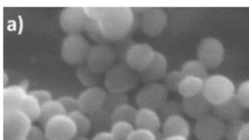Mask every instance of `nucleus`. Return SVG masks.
Returning a JSON list of instances; mask_svg holds the SVG:
<instances>
[{"instance_id": "12", "label": "nucleus", "mask_w": 249, "mask_h": 140, "mask_svg": "<svg viewBox=\"0 0 249 140\" xmlns=\"http://www.w3.org/2000/svg\"><path fill=\"white\" fill-rule=\"evenodd\" d=\"M168 23V15L164 8L148 7L141 16V29L146 36L155 37L162 33Z\"/></svg>"}, {"instance_id": "23", "label": "nucleus", "mask_w": 249, "mask_h": 140, "mask_svg": "<svg viewBox=\"0 0 249 140\" xmlns=\"http://www.w3.org/2000/svg\"><path fill=\"white\" fill-rule=\"evenodd\" d=\"M62 114L67 113L62 103L59 99H52L41 105V113L38 121L45 126L52 118Z\"/></svg>"}, {"instance_id": "36", "label": "nucleus", "mask_w": 249, "mask_h": 140, "mask_svg": "<svg viewBox=\"0 0 249 140\" xmlns=\"http://www.w3.org/2000/svg\"><path fill=\"white\" fill-rule=\"evenodd\" d=\"M245 121L242 119L227 122L226 125L225 138L227 140H238L239 134Z\"/></svg>"}, {"instance_id": "21", "label": "nucleus", "mask_w": 249, "mask_h": 140, "mask_svg": "<svg viewBox=\"0 0 249 140\" xmlns=\"http://www.w3.org/2000/svg\"><path fill=\"white\" fill-rule=\"evenodd\" d=\"M91 122V128L94 134L103 131H110L113 124V112L103 107L89 115Z\"/></svg>"}, {"instance_id": "30", "label": "nucleus", "mask_w": 249, "mask_h": 140, "mask_svg": "<svg viewBox=\"0 0 249 140\" xmlns=\"http://www.w3.org/2000/svg\"><path fill=\"white\" fill-rule=\"evenodd\" d=\"M137 42H135L133 37L129 36V35L123 38V39L115 41L113 47L114 48L115 51H116L117 61L120 63H125L128 52H129L131 48Z\"/></svg>"}, {"instance_id": "19", "label": "nucleus", "mask_w": 249, "mask_h": 140, "mask_svg": "<svg viewBox=\"0 0 249 140\" xmlns=\"http://www.w3.org/2000/svg\"><path fill=\"white\" fill-rule=\"evenodd\" d=\"M135 126L136 128L159 132L162 126L161 116L155 109L148 107H140L137 112Z\"/></svg>"}, {"instance_id": "16", "label": "nucleus", "mask_w": 249, "mask_h": 140, "mask_svg": "<svg viewBox=\"0 0 249 140\" xmlns=\"http://www.w3.org/2000/svg\"><path fill=\"white\" fill-rule=\"evenodd\" d=\"M183 110L188 116L198 120L211 113L213 106L203 93L192 97L185 98L182 101Z\"/></svg>"}, {"instance_id": "41", "label": "nucleus", "mask_w": 249, "mask_h": 140, "mask_svg": "<svg viewBox=\"0 0 249 140\" xmlns=\"http://www.w3.org/2000/svg\"><path fill=\"white\" fill-rule=\"evenodd\" d=\"M104 7H84L86 13L90 20H98L103 13Z\"/></svg>"}, {"instance_id": "20", "label": "nucleus", "mask_w": 249, "mask_h": 140, "mask_svg": "<svg viewBox=\"0 0 249 140\" xmlns=\"http://www.w3.org/2000/svg\"><path fill=\"white\" fill-rule=\"evenodd\" d=\"M28 94L27 89L21 85H11L3 88V110L19 109L22 106L26 96Z\"/></svg>"}, {"instance_id": "43", "label": "nucleus", "mask_w": 249, "mask_h": 140, "mask_svg": "<svg viewBox=\"0 0 249 140\" xmlns=\"http://www.w3.org/2000/svg\"><path fill=\"white\" fill-rule=\"evenodd\" d=\"M238 140H249V121L245 122L239 134Z\"/></svg>"}, {"instance_id": "26", "label": "nucleus", "mask_w": 249, "mask_h": 140, "mask_svg": "<svg viewBox=\"0 0 249 140\" xmlns=\"http://www.w3.org/2000/svg\"><path fill=\"white\" fill-rule=\"evenodd\" d=\"M75 122L77 128V135L87 137L92 131L89 116L81 109H77L69 114Z\"/></svg>"}, {"instance_id": "18", "label": "nucleus", "mask_w": 249, "mask_h": 140, "mask_svg": "<svg viewBox=\"0 0 249 140\" xmlns=\"http://www.w3.org/2000/svg\"><path fill=\"white\" fill-rule=\"evenodd\" d=\"M213 113L225 122L242 119L244 114L245 107L240 103L237 96L230 99L221 105L213 107Z\"/></svg>"}, {"instance_id": "6", "label": "nucleus", "mask_w": 249, "mask_h": 140, "mask_svg": "<svg viewBox=\"0 0 249 140\" xmlns=\"http://www.w3.org/2000/svg\"><path fill=\"white\" fill-rule=\"evenodd\" d=\"M198 59L209 70L219 67L225 57V47L221 39L213 36L202 38L198 45Z\"/></svg>"}, {"instance_id": "14", "label": "nucleus", "mask_w": 249, "mask_h": 140, "mask_svg": "<svg viewBox=\"0 0 249 140\" xmlns=\"http://www.w3.org/2000/svg\"><path fill=\"white\" fill-rule=\"evenodd\" d=\"M106 93L107 91L100 86L87 88L78 96L80 109L89 115L103 107Z\"/></svg>"}, {"instance_id": "33", "label": "nucleus", "mask_w": 249, "mask_h": 140, "mask_svg": "<svg viewBox=\"0 0 249 140\" xmlns=\"http://www.w3.org/2000/svg\"><path fill=\"white\" fill-rule=\"evenodd\" d=\"M159 111L161 119L164 121L172 115H183L184 113L182 102L175 99H168Z\"/></svg>"}, {"instance_id": "29", "label": "nucleus", "mask_w": 249, "mask_h": 140, "mask_svg": "<svg viewBox=\"0 0 249 140\" xmlns=\"http://www.w3.org/2000/svg\"><path fill=\"white\" fill-rule=\"evenodd\" d=\"M127 103H129V97L126 92H113L107 90L103 106L113 112L121 105Z\"/></svg>"}, {"instance_id": "13", "label": "nucleus", "mask_w": 249, "mask_h": 140, "mask_svg": "<svg viewBox=\"0 0 249 140\" xmlns=\"http://www.w3.org/2000/svg\"><path fill=\"white\" fill-rule=\"evenodd\" d=\"M155 52V50L150 44L146 42L136 43L128 52L125 63L132 70L140 72L149 65Z\"/></svg>"}, {"instance_id": "22", "label": "nucleus", "mask_w": 249, "mask_h": 140, "mask_svg": "<svg viewBox=\"0 0 249 140\" xmlns=\"http://www.w3.org/2000/svg\"><path fill=\"white\" fill-rule=\"evenodd\" d=\"M204 85L205 80L201 77L191 75L183 76L179 85L178 92L183 99L192 97L202 93Z\"/></svg>"}, {"instance_id": "42", "label": "nucleus", "mask_w": 249, "mask_h": 140, "mask_svg": "<svg viewBox=\"0 0 249 140\" xmlns=\"http://www.w3.org/2000/svg\"><path fill=\"white\" fill-rule=\"evenodd\" d=\"M91 140H117L114 137L111 131H103V132L97 133L93 137Z\"/></svg>"}, {"instance_id": "28", "label": "nucleus", "mask_w": 249, "mask_h": 140, "mask_svg": "<svg viewBox=\"0 0 249 140\" xmlns=\"http://www.w3.org/2000/svg\"><path fill=\"white\" fill-rule=\"evenodd\" d=\"M138 109L129 103L121 105L113 112V122L126 121L135 125Z\"/></svg>"}, {"instance_id": "15", "label": "nucleus", "mask_w": 249, "mask_h": 140, "mask_svg": "<svg viewBox=\"0 0 249 140\" xmlns=\"http://www.w3.org/2000/svg\"><path fill=\"white\" fill-rule=\"evenodd\" d=\"M168 69V61L164 53L156 51L155 55L149 65L138 72L140 79L144 83H157L161 79L164 78L167 73Z\"/></svg>"}, {"instance_id": "7", "label": "nucleus", "mask_w": 249, "mask_h": 140, "mask_svg": "<svg viewBox=\"0 0 249 140\" xmlns=\"http://www.w3.org/2000/svg\"><path fill=\"white\" fill-rule=\"evenodd\" d=\"M87 61L94 71L106 74L116 64L117 56L110 43L95 44L91 47Z\"/></svg>"}, {"instance_id": "44", "label": "nucleus", "mask_w": 249, "mask_h": 140, "mask_svg": "<svg viewBox=\"0 0 249 140\" xmlns=\"http://www.w3.org/2000/svg\"><path fill=\"white\" fill-rule=\"evenodd\" d=\"M161 140H189V138L182 137V136H172V137H164Z\"/></svg>"}, {"instance_id": "11", "label": "nucleus", "mask_w": 249, "mask_h": 140, "mask_svg": "<svg viewBox=\"0 0 249 140\" xmlns=\"http://www.w3.org/2000/svg\"><path fill=\"white\" fill-rule=\"evenodd\" d=\"M89 20L84 7H65L59 16L61 27L68 35L85 32Z\"/></svg>"}, {"instance_id": "32", "label": "nucleus", "mask_w": 249, "mask_h": 140, "mask_svg": "<svg viewBox=\"0 0 249 140\" xmlns=\"http://www.w3.org/2000/svg\"><path fill=\"white\" fill-rule=\"evenodd\" d=\"M85 32L89 38L96 44L110 43L111 42L103 33L98 20H90Z\"/></svg>"}, {"instance_id": "37", "label": "nucleus", "mask_w": 249, "mask_h": 140, "mask_svg": "<svg viewBox=\"0 0 249 140\" xmlns=\"http://www.w3.org/2000/svg\"><path fill=\"white\" fill-rule=\"evenodd\" d=\"M236 96L245 109H249V79L240 83L236 91Z\"/></svg>"}, {"instance_id": "45", "label": "nucleus", "mask_w": 249, "mask_h": 140, "mask_svg": "<svg viewBox=\"0 0 249 140\" xmlns=\"http://www.w3.org/2000/svg\"><path fill=\"white\" fill-rule=\"evenodd\" d=\"M8 74H7L6 71H3V86L4 87H5V86H7V84H8Z\"/></svg>"}, {"instance_id": "1", "label": "nucleus", "mask_w": 249, "mask_h": 140, "mask_svg": "<svg viewBox=\"0 0 249 140\" xmlns=\"http://www.w3.org/2000/svg\"><path fill=\"white\" fill-rule=\"evenodd\" d=\"M134 19L135 13L131 7H105L98 23L106 37L115 42L132 32Z\"/></svg>"}, {"instance_id": "27", "label": "nucleus", "mask_w": 249, "mask_h": 140, "mask_svg": "<svg viewBox=\"0 0 249 140\" xmlns=\"http://www.w3.org/2000/svg\"><path fill=\"white\" fill-rule=\"evenodd\" d=\"M20 109L23 111L33 122H34V121H38L40 118V113H41V105L33 95L28 93Z\"/></svg>"}, {"instance_id": "8", "label": "nucleus", "mask_w": 249, "mask_h": 140, "mask_svg": "<svg viewBox=\"0 0 249 140\" xmlns=\"http://www.w3.org/2000/svg\"><path fill=\"white\" fill-rule=\"evenodd\" d=\"M225 121L214 113L196 120L195 134L198 140H222L225 138Z\"/></svg>"}, {"instance_id": "46", "label": "nucleus", "mask_w": 249, "mask_h": 140, "mask_svg": "<svg viewBox=\"0 0 249 140\" xmlns=\"http://www.w3.org/2000/svg\"><path fill=\"white\" fill-rule=\"evenodd\" d=\"M71 140H89V139L87 138V137H83V136L77 135L76 137H74V138Z\"/></svg>"}, {"instance_id": "2", "label": "nucleus", "mask_w": 249, "mask_h": 140, "mask_svg": "<svg viewBox=\"0 0 249 140\" xmlns=\"http://www.w3.org/2000/svg\"><path fill=\"white\" fill-rule=\"evenodd\" d=\"M236 91L235 84L230 77L217 73L205 79L202 93L214 106L234 97Z\"/></svg>"}, {"instance_id": "34", "label": "nucleus", "mask_w": 249, "mask_h": 140, "mask_svg": "<svg viewBox=\"0 0 249 140\" xmlns=\"http://www.w3.org/2000/svg\"><path fill=\"white\" fill-rule=\"evenodd\" d=\"M183 77V74L180 70H172L167 71L163 78L162 83L169 91H178Z\"/></svg>"}, {"instance_id": "31", "label": "nucleus", "mask_w": 249, "mask_h": 140, "mask_svg": "<svg viewBox=\"0 0 249 140\" xmlns=\"http://www.w3.org/2000/svg\"><path fill=\"white\" fill-rule=\"evenodd\" d=\"M135 126L134 124L126 121H116L112 125V134L114 135L117 140H127L129 136L135 131Z\"/></svg>"}, {"instance_id": "47", "label": "nucleus", "mask_w": 249, "mask_h": 140, "mask_svg": "<svg viewBox=\"0 0 249 140\" xmlns=\"http://www.w3.org/2000/svg\"><path fill=\"white\" fill-rule=\"evenodd\" d=\"M27 140V139H26V137H22V138L13 139V140Z\"/></svg>"}, {"instance_id": "10", "label": "nucleus", "mask_w": 249, "mask_h": 140, "mask_svg": "<svg viewBox=\"0 0 249 140\" xmlns=\"http://www.w3.org/2000/svg\"><path fill=\"white\" fill-rule=\"evenodd\" d=\"M44 131L49 140H71L77 136L76 125L68 114L52 118L45 125Z\"/></svg>"}, {"instance_id": "3", "label": "nucleus", "mask_w": 249, "mask_h": 140, "mask_svg": "<svg viewBox=\"0 0 249 140\" xmlns=\"http://www.w3.org/2000/svg\"><path fill=\"white\" fill-rule=\"evenodd\" d=\"M140 76L126 63L118 62L105 74L104 83L108 91L126 92L138 85Z\"/></svg>"}, {"instance_id": "9", "label": "nucleus", "mask_w": 249, "mask_h": 140, "mask_svg": "<svg viewBox=\"0 0 249 140\" xmlns=\"http://www.w3.org/2000/svg\"><path fill=\"white\" fill-rule=\"evenodd\" d=\"M169 90L163 83H148L142 88L136 96L137 104L140 107H148L160 110L168 100Z\"/></svg>"}, {"instance_id": "39", "label": "nucleus", "mask_w": 249, "mask_h": 140, "mask_svg": "<svg viewBox=\"0 0 249 140\" xmlns=\"http://www.w3.org/2000/svg\"><path fill=\"white\" fill-rule=\"evenodd\" d=\"M27 140H49L45 131L37 125H33L31 129L26 137Z\"/></svg>"}, {"instance_id": "40", "label": "nucleus", "mask_w": 249, "mask_h": 140, "mask_svg": "<svg viewBox=\"0 0 249 140\" xmlns=\"http://www.w3.org/2000/svg\"><path fill=\"white\" fill-rule=\"evenodd\" d=\"M29 93L33 95L41 105L53 99L52 93L46 89H36V90H31Z\"/></svg>"}, {"instance_id": "35", "label": "nucleus", "mask_w": 249, "mask_h": 140, "mask_svg": "<svg viewBox=\"0 0 249 140\" xmlns=\"http://www.w3.org/2000/svg\"><path fill=\"white\" fill-rule=\"evenodd\" d=\"M162 133L154 132L149 130L135 128L127 140H160Z\"/></svg>"}, {"instance_id": "24", "label": "nucleus", "mask_w": 249, "mask_h": 140, "mask_svg": "<svg viewBox=\"0 0 249 140\" xmlns=\"http://www.w3.org/2000/svg\"><path fill=\"white\" fill-rule=\"evenodd\" d=\"M76 75L81 84L87 88L97 86L100 80V74L94 71L89 65L87 61H84L77 67Z\"/></svg>"}, {"instance_id": "4", "label": "nucleus", "mask_w": 249, "mask_h": 140, "mask_svg": "<svg viewBox=\"0 0 249 140\" xmlns=\"http://www.w3.org/2000/svg\"><path fill=\"white\" fill-rule=\"evenodd\" d=\"M91 47L81 34L68 35L62 42L61 54L67 64L78 66L87 61Z\"/></svg>"}, {"instance_id": "5", "label": "nucleus", "mask_w": 249, "mask_h": 140, "mask_svg": "<svg viewBox=\"0 0 249 140\" xmlns=\"http://www.w3.org/2000/svg\"><path fill=\"white\" fill-rule=\"evenodd\" d=\"M3 140L27 137L33 121L19 109L3 110Z\"/></svg>"}, {"instance_id": "17", "label": "nucleus", "mask_w": 249, "mask_h": 140, "mask_svg": "<svg viewBox=\"0 0 249 140\" xmlns=\"http://www.w3.org/2000/svg\"><path fill=\"white\" fill-rule=\"evenodd\" d=\"M164 137L182 136L189 138L191 134V125L183 115H175L166 118L162 123Z\"/></svg>"}, {"instance_id": "25", "label": "nucleus", "mask_w": 249, "mask_h": 140, "mask_svg": "<svg viewBox=\"0 0 249 140\" xmlns=\"http://www.w3.org/2000/svg\"><path fill=\"white\" fill-rule=\"evenodd\" d=\"M180 70L183 73V76H195L201 77L204 80L209 76L208 69L198 58L185 61Z\"/></svg>"}, {"instance_id": "38", "label": "nucleus", "mask_w": 249, "mask_h": 140, "mask_svg": "<svg viewBox=\"0 0 249 140\" xmlns=\"http://www.w3.org/2000/svg\"><path fill=\"white\" fill-rule=\"evenodd\" d=\"M58 99L62 103V106H64L65 111H66V113L68 115L73 111L80 109L78 98L65 95V96H61Z\"/></svg>"}]
</instances>
